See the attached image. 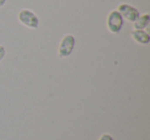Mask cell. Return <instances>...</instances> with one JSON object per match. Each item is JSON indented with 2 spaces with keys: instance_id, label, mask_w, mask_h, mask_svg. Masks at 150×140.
I'll return each instance as SVG.
<instances>
[{
  "instance_id": "ba28073f",
  "label": "cell",
  "mask_w": 150,
  "mask_h": 140,
  "mask_svg": "<svg viewBox=\"0 0 150 140\" xmlns=\"http://www.w3.org/2000/svg\"><path fill=\"white\" fill-rule=\"evenodd\" d=\"M5 55H6V50H5V48L2 45V44H0V62L4 59Z\"/></svg>"
},
{
  "instance_id": "6da1fadb",
  "label": "cell",
  "mask_w": 150,
  "mask_h": 140,
  "mask_svg": "<svg viewBox=\"0 0 150 140\" xmlns=\"http://www.w3.org/2000/svg\"><path fill=\"white\" fill-rule=\"evenodd\" d=\"M18 20L22 25L30 29H37L39 27V19L31 9H22L18 14Z\"/></svg>"
},
{
  "instance_id": "52a82bcc",
  "label": "cell",
  "mask_w": 150,
  "mask_h": 140,
  "mask_svg": "<svg viewBox=\"0 0 150 140\" xmlns=\"http://www.w3.org/2000/svg\"><path fill=\"white\" fill-rule=\"evenodd\" d=\"M99 140H114L113 136L109 133H103L101 134V136L99 137Z\"/></svg>"
},
{
  "instance_id": "5b68a950",
  "label": "cell",
  "mask_w": 150,
  "mask_h": 140,
  "mask_svg": "<svg viewBox=\"0 0 150 140\" xmlns=\"http://www.w3.org/2000/svg\"><path fill=\"white\" fill-rule=\"evenodd\" d=\"M131 36L137 43L146 45L150 42V35L145 30H135L131 31Z\"/></svg>"
},
{
  "instance_id": "7a4b0ae2",
  "label": "cell",
  "mask_w": 150,
  "mask_h": 140,
  "mask_svg": "<svg viewBox=\"0 0 150 140\" xmlns=\"http://www.w3.org/2000/svg\"><path fill=\"white\" fill-rule=\"evenodd\" d=\"M123 23H125V20L121 17L120 14L117 11V9L111 11L108 14V16H107V20H106L107 29L112 34H118L121 31V29H122Z\"/></svg>"
},
{
  "instance_id": "9c48e42d",
  "label": "cell",
  "mask_w": 150,
  "mask_h": 140,
  "mask_svg": "<svg viewBox=\"0 0 150 140\" xmlns=\"http://www.w3.org/2000/svg\"><path fill=\"white\" fill-rule=\"evenodd\" d=\"M5 3H6V0H0V7L4 6Z\"/></svg>"
},
{
  "instance_id": "3957f363",
  "label": "cell",
  "mask_w": 150,
  "mask_h": 140,
  "mask_svg": "<svg viewBox=\"0 0 150 140\" xmlns=\"http://www.w3.org/2000/svg\"><path fill=\"white\" fill-rule=\"evenodd\" d=\"M76 45V38L72 34H65L61 39L58 48V55L60 58H67L74 50Z\"/></svg>"
},
{
  "instance_id": "277c9868",
  "label": "cell",
  "mask_w": 150,
  "mask_h": 140,
  "mask_svg": "<svg viewBox=\"0 0 150 140\" xmlns=\"http://www.w3.org/2000/svg\"><path fill=\"white\" fill-rule=\"evenodd\" d=\"M117 11L121 15V17L123 18V20L129 22V23H134L136 20L139 18L140 13L136 7L132 6L127 3H121L117 7Z\"/></svg>"
},
{
  "instance_id": "8992f818",
  "label": "cell",
  "mask_w": 150,
  "mask_h": 140,
  "mask_svg": "<svg viewBox=\"0 0 150 140\" xmlns=\"http://www.w3.org/2000/svg\"><path fill=\"white\" fill-rule=\"evenodd\" d=\"M134 29L135 30H145L150 24V16L148 14L140 15L139 18L134 22Z\"/></svg>"
}]
</instances>
